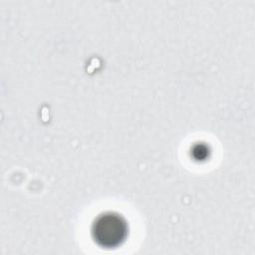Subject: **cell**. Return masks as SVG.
<instances>
[{"label":"cell","instance_id":"obj_1","mask_svg":"<svg viewBox=\"0 0 255 255\" xmlns=\"http://www.w3.org/2000/svg\"><path fill=\"white\" fill-rule=\"evenodd\" d=\"M128 225L117 213L106 212L99 215L92 225V236L95 242L106 248L117 247L126 239Z\"/></svg>","mask_w":255,"mask_h":255}]
</instances>
